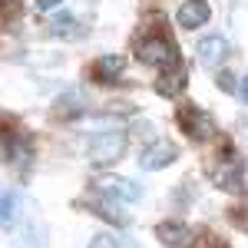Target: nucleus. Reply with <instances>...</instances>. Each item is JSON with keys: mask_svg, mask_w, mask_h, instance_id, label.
I'll return each mask as SVG.
<instances>
[{"mask_svg": "<svg viewBox=\"0 0 248 248\" xmlns=\"http://www.w3.org/2000/svg\"><path fill=\"white\" fill-rule=\"evenodd\" d=\"M126 149H129V133L126 129H103V133H96L90 139L86 159H90V166H96V169H106V166L119 162L126 155Z\"/></svg>", "mask_w": 248, "mask_h": 248, "instance_id": "f257e3e1", "label": "nucleus"}, {"mask_svg": "<svg viewBox=\"0 0 248 248\" xmlns=\"http://www.w3.org/2000/svg\"><path fill=\"white\" fill-rule=\"evenodd\" d=\"M136 60L142 63V66H153V70H166L175 63V46H172V40L166 37H142L136 43Z\"/></svg>", "mask_w": 248, "mask_h": 248, "instance_id": "f03ea898", "label": "nucleus"}, {"mask_svg": "<svg viewBox=\"0 0 248 248\" xmlns=\"http://www.w3.org/2000/svg\"><path fill=\"white\" fill-rule=\"evenodd\" d=\"M175 123H179V129L195 139V142H205L215 136V119L212 113H205L202 106H179V113H175Z\"/></svg>", "mask_w": 248, "mask_h": 248, "instance_id": "7ed1b4c3", "label": "nucleus"}, {"mask_svg": "<svg viewBox=\"0 0 248 248\" xmlns=\"http://www.w3.org/2000/svg\"><path fill=\"white\" fill-rule=\"evenodd\" d=\"M222 159V155H218ZM212 182L218 186V189H225V192H245V166H242V159L235 155V149H225V159H222V166L212 172Z\"/></svg>", "mask_w": 248, "mask_h": 248, "instance_id": "20e7f679", "label": "nucleus"}, {"mask_svg": "<svg viewBox=\"0 0 248 248\" xmlns=\"http://www.w3.org/2000/svg\"><path fill=\"white\" fill-rule=\"evenodd\" d=\"M93 189L106 199H116V202H139L142 199V186H136L133 179H123V175H99Z\"/></svg>", "mask_w": 248, "mask_h": 248, "instance_id": "39448f33", "label": "nucleus"}, {"mask_svg": "<svg viewBox=\"0 0 248 248\" xmlns=\"http://www.w3.org/2000/svg\"><path fill=\"white\" fill-rule=\"evenodd\" d=\"M175 159H179V149L172 146L169 139H155L153 146H146V149L139 153V169L142 172H159V169H169Z\"/></svg>", "mask_w": 248, "mask_h": 248, "instance_id": "423d86ee", "label": "nucleus"}, {"mask_svg": "<svg viewBox=\"0 0 248 248\" xmlns=\"http://www.w3.org/2000/svg\"><path fill=\"white\" fill-rule=\"evenodd\" d=\"M155 238L166 248H195L199 245L195 229L186 225V222H159V225H155Z\"/></svg>", "mask_w": 248, "mask_h": 248, "instance_id": "0eeeda50", "label": "nucleus"}, {"mask_svg": "<svg viewBox=\"0 0 248 248\" xmlns=\"http://www.w3.org/2000/svg\"><path fill=\"white\" fill-rule=\"evenodd\" d=\"M212 20V7L209 0H182L179 10H175V23L182 30H195V27H205Z\"/></svg>", "mask_w": 248, "mask_h": 248, "instance_id": "6e6552de", "label": "nucleus"}, {"mask_svg": "<svg viewBox=\"0 0 248 248\" xmlns=\"http://www.w3.org/2000/svg\"><path fill=\"white\" fill-rule=\"evenodd\" d=\"M189 73H186V66L175 60L172 66H166L162 70V77H159V83H155V90H159V96H169V99H175V96L182 93L186 86H189Z\"/></svg>", "mask_w": 248, "mask_h": 248, "instance_id": "1a4fd4ad", "label": "nucleus"}, {"mask_svg": "<svg viewBox=\"0 0 248 248\" xmlns=\"http://www.w3.org/2000/svg\"><path fill=\"white\" fill-rule=\"evenodd\" d=\"M126 70V57L123 53H103L93 63V79L96 83H116Z\"/></svg>", "mask_w": 248, "mask_h": 248, "instance_id": "9d476101", "label": "nucleus"}, {"mask_svg": "<svg viewBox=\"0 0 248 248\" xmlns=\"http://www.w3.org/2000/svg\"><path fill=\"white\" fill-rule=\"evenodd\" d=\"M195 53L205 66H222V60L229 57V40L225 37H202L195 43Z\"/></svg>", "mask_w": 248, "mask_h": 248, "instance_id": "9b49d317", "label": "nucleus"}, {"mask_svg": "<svg viewBox=\"0 0 248 248\" xmlns=\"http://www.w3.org/2000/svg\"><path fill=\"white\" fill-rule=\"evenodd\" d=\"M93 212L99 215V218H106V222L119 225V229H123V225H129V215L119 209V202H116V199H106V195H103V202H96Z\"/></svg>", "mask_w": 248, "mask_h": 248, "instance_id": "f8f14e48", "label": "nucleus"}, {"mask_svg": "<svg viewBox=\"0 0 248 248\" xmlns=\"http://www.w3.org/2000/svg\"><path fill=\"white\" fill-rule=\"evenodd\" d=\"M20 218V199L14 192H0V225L3 229H14Z\"/></svg>", "mask_w": 248, "mask_h": 248, "instance_id": "ddd939ff", "label": "nucleus"}, {"mask_svg": "<svg viewBox=\"0 0 248 248\" xmlns=\"http://www.w3.org/2000/svg\"><path fill=\"white\" fill-rule=\"evenodd\" d=\"M57 113L63 116V119H70V116H83L86 113V99H83V93H66L57 99Z\"/></svg>", "mask_w": 248, "mask_h": 248, "instance_id": "4468645a", "label": "nucleus"}, {"mask_svg": "<svg viewBox=\"0 0 248 248\" xmlns=\"http://www.w3.org/2000/svg\"><path fill=\"white\" fill-rule=\"evenodd\" d=\"M86 248H119V238L109 235V232H99V235L90 238V245H86Z\"/></svg>", "mask_w": 248, "mask_h": 248, "instance_id": "2eb2a0df", "label": "nucleus"}, {"mask_svg": "<svg viewBox=\"0 0 248 248\" xmlns=\"http://www.w3.org/2000/svg\"><path fill=\"white\" fill-rule=\"evenodd\" d=\"M215 86L222 90V93H235L238 86H235V77H232L229 70H218V77H215Z\"/></svg>", "mask_w": 248, "mask_h": 248, "instance_id": "dca6fc26", "label": "nucleus"}, {"mask_svg": "<svg viewBox=\"0 0 248 248\" xmlns=\"http://www.w3.org/2000/svg\"><path fill=\"white\" fill-rule=\"evenodd\" d=\"M73 27H77V20L70 17V14H60V17L53 20V30H57V33H73Z\"/></svg>", "mask_w": 248, "mask_h": 248, "instance_id": "f3484780", "label": "nucleus"}, {"mask_svg": "<svg viewBox=\"0 0 248 248\" xmlns=\"http://www.w3.org/2000/svg\"><path fill=\"white\" fill-rule=\"evenodd\" d=\"M37 3V10H53V7H60L63 0H33Z\"/></svg>", "mask_w": 248, "mask_h": 248, "instance_id": "a211bd4d", "label": "nucleus"}, {"mask_svg": "<svg viewBox=\"0 0 248 248\" xmlns=\"http://www.w3.org/2000/svg\"><path fill=\"white\" fill-rule=\"evenodd\" d=\"M238 96H242V103L248 106V77L242 79V83H238Z\"/></svg>", "mask_w": 248, "mask_h": 248, "instance_id": "6ab92c4d", "label": "nucleus"}, {"mask_svg": "<svg viewBox=\"0 0 248 248\" xmlns=\"http://www.w3.org/2000/svg\"><path fill=\"white\" fill-rule=\"evenodd\" d=\"M242 139H245V146H248V123H242Z\"/></svg>", "mask_w": 248, "mask_h": 248, "instance_id": "aec40b11", "label": "nucleus"}]
</instances>
